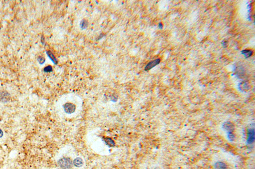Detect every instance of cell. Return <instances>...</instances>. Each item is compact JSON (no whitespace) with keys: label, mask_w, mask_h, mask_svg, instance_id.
Listing matches in <instances>:
<instances>
[{"label":"cell","mask_w":255,"mask_h":169,"mask_svg":"<svg viewBox=\"0 0 255 169\" xmlns=\"http://www.w3.org/2000/svg\"><path fill=\"white\" fill-rule=\"evenodd\" d=\"M242 53L245 55L246 58H248L252 55L253 52L251 50H244L242 51Z\"/></svg>","instance_id":"cell-11"},{"label":"cell","mask_w":255,"mask_h":169,"mask_svg":"<svg viewBox=\"0 0 255 169\" xmlns=\"http://www.w3.org/2000/svg\"><path fill=\"white\" fill-rule=\"evenodd\" d=\"M37 60H38V61L39 62V63L40 64H43V63H44V62H45V58H44V57L40 56V57H39L38 58Z\"/></svg>","instance_id":"cell-14"},{"label":"cell","mask_w":255,"mask_h":169,"mask_svg":"<svg viewBox=\"0 0 255 169\" xmlns=\"http://www.w3.org/2000/svg\"><path fill=\"white\" fill-rule=\"evenodd\" d=\"M215 169H227V165L223 162H217L215 164Z\"/></svg>","instance_id":"cell-6"},{"label":"cell","mask_w":255,"mask_h":169,"mask_svg":"<svg viewBox=\"0 0 255 169\" xmlns=\"http://www.w3.org/2000/svg\"><path fill=\"white\" fill-rule=\"evenodd\" d=\"M43 71L44 72H46V73H49V72H51L52 71V68L51 66L49 65V66H47L46 67H45L44 69H43Z\"/></svg>","instance_id":"cell-13"},{"label":"cell","mask_w":255,"mask_h":169,"mask_svg":"<svg viewBox=\"0 0 255 169\" xmlns=\"http://www.w3.org/2000/svg\"><path fill=\"white\" fill-rule=\"evenodd\" d=\"M58 164L63 169H70L72 167V162L68 158H63L60 159L58 161Z\"/></svg>","instance_id":"cell-1"},{"label":"cell","mask_w":255,"mask_h":169,"mask_svg":"<svg viewBox=\"0 0 255 169\" xmlns=\"http://www.w3.org/2000/svg\"><path fill=\"white\" fill-rule=\"evenodd\" d=\"M46 53L47 54V56L52 61L53 63L55 64H57V63H58L57 60L56 58H55V57L54 56V55L53 54V53L50 51H46Z\"/></svg>","instance_id":"cell-9"},{"label":"cell","mask_w":255,"mask_h":169,"mask_svg":"<svg viewBox=\"0 0 255 169\" xmlns=\"http://www.w3.org/2000/svg\"><path fill=\"white\" fill-rule=\"evenodd\" d=\"M227 137L228 138V139L231 141H233L234 140L235 138V135L233 133V132H229V133H228V135H227Z\"/></svg>","instance_id":"cell-12"},{"label":"cell","mask_w":255,"mask_h":169,"mask_svg":"<svg viewBox=\"0 0 255 169\" xmlns=\"http://www.w3.org/2000/svg\"><path fill=\"white\" fill-rule=\"evenodd\" d=\"M222 127L223 129L227 132L228 133L232 132L235 129L234 125L231 122H225L222 125Z\"/></svg>","instance_id":"cell-4"},{"label":"cell","mask_w":255,"mask_h":169,"mask_svg":"<svg viewBox=\"0 0 255 169\" xmlns=\"http://www.w3.org/2000/svg\"><path fill=\"white\" fill-rule=\"evenodd\" d=\"M160 62V59H159V58L155 59L154 60H152V61L149 62L145 66V67L144 68V70L145 71H148V70H150L151 69H152V68H153L154 67H155V66H156L157 65L159 64Z\"/></svg>","instance_id":"cell-5"},{"label":"cell","mask_w":255,"mask_h":169,"mask_svg":"<svg viewBox=\"0 0 255 169\" xmlns=\"http://www.w3.org/2000/svg\"><path fill=\"white\" fill-rule=\"evenodd\" d=\"M104 141L105 142L106 144L109 147H114L115 145V142L114 141V140L109 137L105 138Z\"/></svg>","instance_id":"cell-7"},{"label":"cell","mask_w":255,"mask_h":169,"mask_svg":"<svg viewBox=\"0 0 255 169\" xmlns=\"http://www.w3.org/2000/svg\"><path fill=\"white\" fill-rule=\"evenodd\" d=\"M83 160L80 158H76L73 161V164L76 167H80L83 165Z\"/></svg>","instance_id":"cell-8"},{"label":"cell","mask_w":255,"mask_h":169,"mask_svg":"<svg viewBox=\"0 0 255 169\" xmlns=\"http://www.w3.org/2000/svg\"><path fill=\"white\" fill-rule=\"evenodd\" d=\"M3 136V132L0 129V138L2 137Z\"/></svg>","instance_id":"cell-16"},{"label":"cell","mask_w":255,"mask_h":169,"mask_svg":"<svg viewBox=\"0 0 255 169\" xmlns=\"http://www.w3.org/2000/svg\"></svg>","instance_id":"cell-17"},{"label":"cell","mask_w":255,"mask_h":169,"mask_svg":"<svg viewBox=\"0 0 255 169\" xmlns=\"http://www.w3.org/2000/svg\"><path fill=\"white\" fill-rule=\"evenodd\" d=\"M247 143L251 145L254 142L255 139V132L254 128H250L248 130V135Z\"/></svg>","instance_id":"cell-2"},{"label":"cell","mask_w":255,"mask_h":169,"mask_svg":"<svg viewBox=\"0 0 255 169\" xmlns=\"http://www.w3.org/2000/svg\"><path fill=\"white\" fill-rule=\"evenodd\" d=\"M241 88L243 90H247L248 89V85L247 83H242V85L241 84Z\"/></svg>","instance_id":"cell-15"},{"label":"cell","mask_w":255,"mask_h":169,"mask_svg":"<svg viewBox=\"0 0 255 169\" xmlns=\"http://www.w3.org/2000/svg\"><path fill=\"white\" fill-rule=\"evenodd\" d=\"M63 108L64 111L66 113L70 114L73 113L75 112L76 110V106L73 104L67 103L63 106Z\"/></svg>","instance_id":"cell-3"},{"label":"cell","mask_w":255,"mask_h":169,"mask_svg":"<svg viewBox=\"0 0 255 169\" xmlns=\"http://www.w3.org/2000/svg\"><path fill=\"white\" fill-rule=\"evenodd\" d=\"M88 25V22L85 19H83L80 23V27L82 29H85L87 28Z\"/></svg>","instance_id":"cell-10"}]
</instances>
